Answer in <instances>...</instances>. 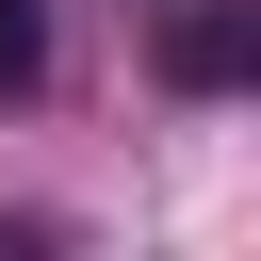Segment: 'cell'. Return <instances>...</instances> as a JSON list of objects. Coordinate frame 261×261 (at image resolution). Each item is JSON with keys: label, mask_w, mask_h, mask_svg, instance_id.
I'll use <instances>...</instances> for the list:
<instances>
[{"label": "cell", "mask_w": 261, "mask_h": 261, "mask_svg": "<svg viewBox=\"0 0 261 261\" xmlns=\"http://www.w3.org/2000/svg\"><path fill=\"white\" fill-rule=\"evenodd\" d=\"M147 65H163L179 98H245V82H261V0H163Z\"/></svg>", "instance_id": "obj_1"}, {"label": "cell", "mask_w": 261, "mask_h": 261, "mask_svg": "<svg viewBox=\"0 0 261 261\" xmlns=\"http://www.w3.org/2000/svg\"><path fill=\"white\" fill-rule=\"evenodd\" d=\"M49 82V0H0V98Z\"/></svg>", "instance_id": "obj_2"}, {"label": "cell", "mask_w": 261, "mask_h": 261, "mask_svg": "<svg viewBox=\"0 0 261 261\" xmlns=\"http://www.w3.org/2000/svg\"><path fill=\"white\" fill-rule=\"evenodd\" d=\"M0 245H49V212H0Z\"/></svg>", "instance_id": "obj_3"}]
</instances>
